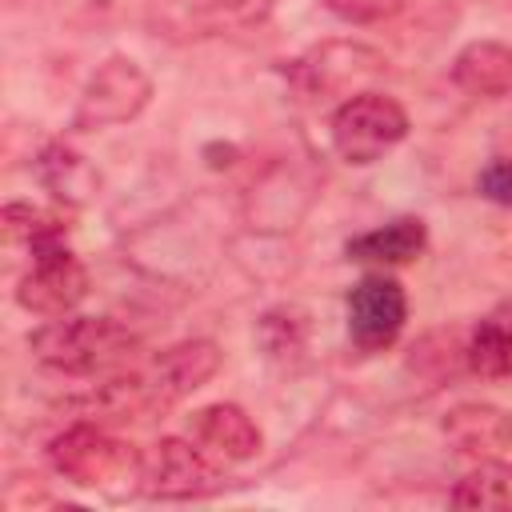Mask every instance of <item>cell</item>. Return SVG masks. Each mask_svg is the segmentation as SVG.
I'll list each match as a JSON object with an SVG mask.
<instances>
[{
    "label": "cell",
    "instance_id": "13",
    "mask_svg": "<svg viewBox=\"0 0 512 512\" xmlns=\"http://www.w3.org/2000/svg\"><path fill=\"white\" fill-rule=\"evenodd\" d=\"M428 244V232H424V220L416 216H400L384 228H372V232H360L348 240V260L356 264H380V268H400V264H412Z\"/></svg>",
    "mask_w": 512,
    "mask_h": 512
},
{
    "label": "cell",
    "instance_id": "1",
    "mask_svg": "<svg viewBox=\"0 0 512 512\" xmlns=\"http://www.w3.org/2000/svg\"><path fill=\"white\" fill-rule=\"evenodd\" d=\"M216 368H220V348L212 340L172 344L148 364L112 372V380L84 400L88 412L84 420H132L144 412H164L184 396H192L204 380H212Z\"/></svg>",
    "mask_w": 512,
    "mask_h": 512
},
{
    "label": "cell",
    "instance_id": "8",
    "mask_svg": "<svg viewBox=\"0 0 512 512\" xmlns=\"http://www.w3.org/2000/svg\"><path fill=\"white\" fill-rule=\"evenodd\" d=\"M84 296H88V272L64 244L32 252V268L24 272V280L16 288L20 308L48 316V320L68 316Z\"/></svg>",
    "mask_w": 512,
    "mask_h": 512
},
{
    "label": "cell",
    "instance_id": "6",
    "mask_svg": "<svg viewBox=\"0 0 512 512\" xmlns=\"http://www.w3.org/2000/svg\"><path fill=\"white\" fill-rule=\"evenodd\" d=\"M272 0H148V24L168 40H208L264 20Z\"/></svg>",
    "mask_w": 512,
    "mask_h": 512
},
{
    "label": "cell",
    "instance_id": "14",
    "mask_svg": "<svg viewBox=\"0 0 512 512\" xmlns=\"http://www.w3.org/2000/svg\"><path fill=\"white\" fill-rule=\"evenodd\" d=\"M464 364L488 380L512 376V296L480 316V324L464 344Z\"/></svg>",
    "mask_w": 512,
    "mask_h": 512
},
{
    "label": "cell",
    "instance_id": "12",
    "mask_svg": "<svg viewBox=\"0 0 512 512\" xmlns=\"http://www.w3.org/2000/svg\"><path fill=\"white\" fill-rule=\"evenodd\" d=\"M380 68V56L360 48V44H324L308 60H300V80L312 96H332Z\"/></svg>",
    "mask_w": 512,
    "mask_h": 512
},
{
    "label": "cell",
    "instance_id": "19",
    "mask_svg": "<svg viewBox=\"0 0 512 512\" xmlns=\"http://www.w3.org/2000/svg\"><path fill=\"white\" fill-rule=\"evenodd\" d=\"M408 0H324V8L348 24H376L404 8Z\"/></svg>",
    "mask_w": 512,
    "mask_h": 512
},
{
    "label": "cell",
    "instance_id": "20",
    "mask_svg": "<svg viewBox=\"0 0 512 512\" xmlns=\"http://www.w3.org/2000/svg\"><path fill=\"white\" fill-rule=\"evenodd\" d=\"M476 188H480L484 200H492V204H508V208H512V160H492V164L480 172Z\"/></svg>",
    "mask_w": 512,
    "mask_h": 512
},
{
    "label": "cell",
    "instance_id": "5",
    "mask_svg": "<svg viewBox=\"0 0 512 512\" xmlns=\"http://www.w3.org/2000/svg\"><path fill=\"white\" fill-rule=\"evenodd\" d=\"M220 484V464L188 436H164L152 444V452L144 456V480L140 492L152 500H192V496H208Z\"/></svg>",
    "mask_w": 512,
    "mask_h": 512
},
{
    "label": "cell",
    "instance_id": "16",
    "mask_svg": "<svg viewBox=\"0 0 512 512\" xmlns=\"http://www.w3.org/2000/svg\"><path fill=\"white\" fill-rule=\"evenodd\" d=\"M40 180L48 184V192H56L68 204H80V200H88L96 192V172L88 168L84 156H76L64 144L44 148V156H40Z\"/></svg>",
    "mask_w": 512,
    "mask_h": 512
},
{
    "label": "cell",
    "instance_id": "17",
    "mask_svg": "<svg viewBox=\"0 0 512 512\" xmlns=\"http://www.w3.org/2000/svg\"><path fill=\"white\" fill-rule=\"evenodd\" d=\"M0 224H4V236L8 244H24L32 252L40 248H52V244H64V224L60 216L44 212V208H32V204H8L0 212Z\"/></svg>",
    "mask_w": 512,
    "mask_h": 512
},
{
    "label": "cell",
    "instance_id": "2",
    "mask_svg": "<svg viewBox=\"0 0 512 512\" xmlns=\"http://www.w3.org/2000/svg\"><path fill=\"white\" fill-rule=\"evenodd\" d=\"M32 356L64 376H100V372H124L136 364L140 340L108 320V316H56L28 340Z\"/></svg>",
    "mask_w": 512,
    "mask_h": 512
},
{
    "label": "cell",
    "instance_id": "4",
    "mask_svg": "<svg viewBox=\"0 0 512 512\" xmlns=\"http://www.w3.org/2000/svg\"><path fill=\"white\" fill-rule=\"evenodd\" d=\"M408 132V112L384 92L348 96L332 116V144L348 164H372Z\"/></svg>",
    "mask_w": 512,
    "mask_h": 512
},
{
    "label": "cell",
    "instance_id": "7",
    "mask_svg": "<svg viewBox=\"0 0 512 512\" xmlns=\"http://www.w3.org/2000/svg\"><path fill=\"white\" fill-rule=\"evenodd\" d=\"M152 96V80L140 72L136 60L128 56H112L96 68V76L88 80L80 108H76V128L92 132V128H108V124H124L132 120Z\"/></svg>",
    "mask_w": 512,
    "mask_h": 512
},
{
    "label": "cell",
    "instance_id": "3",
    "mask_svg": "<svg viewBox=\"0 0 512 512\" xmlns=\"http://www.w3.org/2000/svg\"><path fill=\"white\" fill-rule=\"evenodd\" d=\"M48 460L68 484L96 488L104 496H124L144 480V452H136L128 440H116L96 420L68 424L48 444Z\"/></svg>",
    "mask_w": 512,
    "mask_h": 512
},
{
    "label": "cell",
    "instance_id": "15",
    "mask_svg": "<svg viewBox=\"0 0 512 512\" xmlns=\"http://www.w3.org/2000/svg\"><path fill=\"white\" fill-rule=\"evenodd\" d=\"M452 80L464 88V92H476V96H500L512 88V48L508 44H496V40H476L468 44L456 64H452Z\"/></svg>",
    "mask_w": 512,
    "mask_h": 512
},
{
    "label": "cell",
    "instance_id": "10",
    "mask_svg": "<svg viewBox=\"0 0 512 512\" xmlns=\"http://www.w3.org/2000/svg\"><path fill=\"white\" fill-rule=\"evenodd\" d=\"M444 436L472 460L512 476V416L496 404H456L444 416Z\"/></svg>",
    "mask_w": 512,
    "mask_h": 512
},
{
    "label": "cell",
    "instance_id": "9",
    "mask_svg": "<svg viewBox=\"0 0 512 512\" xmlns=\"http://www.w3.org/2000/svg\"><path fill=\"white\" fill-rule=\"evenodd\" d=\"M404 320H408V300L392 276L372 272L348 292V336L364 352L388 348L400 336Z\"/></svg>",
    "mask_w": 512,
    "mask_h": 512
},
{
    "label": "cell",
    "instance_id": "18",
    "mask_svg": "<svg viewBox=\"0 0 512 512\" xmlns=\"http://www.w3.org/2000/svg\"><path fill=\"white\" fill-rule=\"evenodd\" d=\"M452 504L460 508H508L512 504V488H508V472L496 476V472H472L456 484L452 492Z\"/></svg>",
    "mask_w": 512,
    "mask_h": 512
},
{
    "label": "cell",
    "instance_id": "11",
    "mask_svg": "<svg viewBox=\"0 0 512 512\" xmlns=\"http://www.w3.org/2000/svg\"><path fill=\"white\" fill-rule=\"evenodd\" d=\"M192 440L216 460V464H244L260 452V428L252 424V416L236 404H208L192 416L188 424Z\"/></svg>",
    "mask_w": 512,
    "mask_h": 512
}]
</instances>
